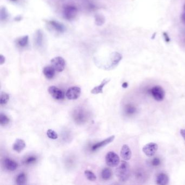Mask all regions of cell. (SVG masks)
Returning a JSON list of instances; mask_svg holds the SVG:
<instances>
[{
	"mask_svg": "<svg viewBox=\"0 0 185 185\" xmlns=\"http://www.w3.org/2000/svg\"><path fill=\"white\" fill-rule=\"evenodd\" d=\"M115 174L120 181L122 182L127 181L130 175V169L128 163L125 161H121L116 169Z\"/></svg>",
	"mask_w": 185,
	"mask_h": 185,
	"instance_id": "obj_1",
	"label": "cell"
},
{
	"mask_svg": "<svg viewBox=\"0 0 185 185\" xmlns=\"http://www.w3.org/2000/svg\"><path fill=\"white\" fill-rule=\"evenodd\" d=\"M78 9L73 5H66L64 7L62 14L65 19L72 20L77 15Z\"/></svg>",
	"mask_w": 185,
	"mask_h": 185,
	"instance_id": "obj_2",
	"label": "cell"
},
{
	"mask_svg": "<svg viewBox=\"0 0 185 185\" xmlns=\"http://www.w3.org/2000/svg\"><path fill=\"white\" fill-rule=\"evenodd\" d=\"M106 164L109 167H115L119 165L120 162V157L117 154L110 151L106 154Z\"/></svg>",
	"mask_w": 185,
	"mask_h": 185,
	"instance_id": "obj_3",
	"label": "cell"
},
{
	"mask_svg": "<svg viewBox=\"0 0 185 185\" xmlns=\"http://www.w3.org/2000/svg\"><path fill=\"white\" fill-rule=\"evenodd\" d=\"M52 66L58 72L64 71L65 67V61L61 56H56L51 60Z\"/></svg>",
	"mask_w": 185,
	"mask_h": 185,
	"instance_id": "obj_4",
	"label": "cell"
},
{
	"mask_svg": "<svg viewBox=\"0 0 185 185\" xmlns=\"http://www.w3.org/2000/svg\"><path fill=\"white\" fill-rule=\"evenodd\" d=\"M158 149V146L155 143H149L145 145L142 149L143 152L148 157H152L155 155Z\"/></svg>",
	"mask_w": 185,
	"mask_h": 185,
	"instance_id": "obj_5",
	"label": "cell"
},
{
	"mask_svg": "<svg viewBox=\"0 0 185 185\" xmlns=\"http://www.w3.org/2000/svg\"><path fill=\"white\" fill-rule=\"evenodd\" d=\"M151 93L154 99L157 101H163L165 96L164 88L160 86H155L151 89Z\"/></svg>",
	"mask_w": 185,
	"mask_h": 185,
	"instance_id": "obj_6",
	"label": "cell"
},
{
	"mask_svg": "<svg viewBox=\"0 0 185 185\" xmlns=\"http://www.w3.org/2000/svg\"><path fill=\"white\" fill-rule=\"evenodd\" d=\"M81 94V88L77 86L71 87L68 89L66 93V96L70 100H75L80 97Z\"/></svg>",
	"mask_w": 185,
	"mask_h": 185,
	"instance_id": "obj_7",
	"label": "cell"
},
{
	"mask_svg": "<svg viewBox=\"0 0 185 185\" xmlns=\"http://www.w3.org/2000/svg\"><path fill=\"white\" fill-rule=\"evenodd\" d=\"M48 92L53 98L56 100H61L64 98V92L56 86H50L48 88Z\"/></svg>",
	"mask_w": 185,
	"mask_h": 185,
	"instance_id": "obj_8",
	"label": "cell"
},
{
	"mask_svg": "<svg viewBox=\"0 0 185 185\" xmlns=\"http://www.w3.org/2000/svg\"><path fill=\"white\" fill-rule=\"evenodd\" d=\"M148 177L147 173L143 168H138L135 170L134 177L136 181L142 183L146 181Z\"/></svg>",
	"mask_w": 185,
	"mask_h": 185,
	"instance_id": "obj_9",
	"label": "cell"
},
{
	"mask_svg": "<svg viewBox=\"0 0 185 185\" xmlns=\"http://www.w3.org/2000/svg\"><path fill=\"white\" fill-rule=\"evenodd\" d=\"M47 23L48 25L50 26V27L55 30L56 32L62 33L65 32L66 30L65 26L63 24L57 21L50 20V21H48Z\"/></svg>",
	"mask_w": 185,
	"mask_h": 185,
	"instance_id": "obj_10",
	"label": "cell"
},
{
	"mask_svg": "<svg viewBox=\"0 0 185 185\" xmlns=\"http://www.w3.org/2000/svg\"><path fill=\"white\" fill-rule=\"evenodd\" d=\"M115 136L114 135L111 136L109 138H106V140L102 141L101 142H98L96 144L93 145L92 147V151H97V149L101 148L102 147H103L109 144L114 140Z\"/></svg>",
	"mask_w": 185,
	"mask_h": 185,
	"instance_id": "obj_11",
	"label": "cell"
},
{
	"mask_svg": "<svg viewBox=\"0 0 185 185\" xmlns=\"http://www.w3.org/2000/svg\"><path fill=\"white\" fill-rule=\"evenodd\" d=\"M122 59V56L119 52H114L111 54V64L109 67V69H112L116 66L119 64V62L121 61Z\"/></svg>",
	"mask_w": 185,
	"mask_h": 185,
	"instance_id": "obj_12",
	"label": "cell"
},
{
	"mask_svg": "<svg viewBox=\"0 0 185 185\" xmlns=\"http://www.w3.org/2000/svg\"><path fill=\"white\" fill-rule=\"evenodd\" d=\"M74 119L78 123H83L86 120V115L85 112L82 109H78L75 111L74 114Z\"/></svg>",
	"mask_w": 185,
	"mask_h": 185,
	"instance_id": "obj_13",
	"label": "cell"
},
{
	"mask_svg": "<svg viewBox=\"0 0 185 185\" xmlns=\"http://www.w3.org/2000/svg\"><path fill=\"white\" fill-rule=\"evenodd\" d=\"M4 166L7 170L14 171L18 167L17 162L9 158H7L4 160Z\"/></svg>",
	"mask_w": 185,
	"mask_h": 185,
	"instance_id": "obj_14",
	"label": "cell"
},
{
	"mask_svg": "<svg viewBox=\"0 0 185 185\" xmlns=\"http://www.w3.org/2000/svg\"><path fill=\"white\" fill-rule=\"evenodd\" d=\"M26 147L25 142L22 139H16L13 146V149L16 152L20 153L24 150Z\"/></svg>",
	"mask_w": 185,
	"mask_h": 185,
	"instance_id": "obj_15",
	"label": "cell"
},
{
	"mask_svg": "<svg viewBox=\"0 0 185 185\" xmlns=\"http://www.w3.org/2000/svg\"><path fill=\"white\" fill-rule=\"evenodd\" d=\"M110 79L106 78L102 81L101 84L99 85L98 86H96L94 88H93L92 90L91 91V93L94 94V95H97L99 93H102L103 92V88L104 87L106 86V85L108 84L109 82H110Z\"/></svg>",
	"mask_w": 185,
	"mask_h": 185,
	"instance_id": "obj_16",
	"label": "cell"
},
{
	"mask_svg": "<svg viewBox=\"0 0 185 185\" xmlns=\"http://www.w3.org/2000/svg\"><path fill=\"white\" fill-rule=\"evenodd\" d=\"M121 156L123 159L125 161H128L131 159V151L128 145H123L121 149Z\"/></svg>",
	"mask_w": 185,
	"mask_h": 185,
	"instance_id": "obj_17",
	"label": "cell"
},
{
	"mask_svg": "<svg viewBox=\"0 0 185 185\" xmlns=\"http://www.w3.org/2000/svg\"><path fill=\"white\" fill-rule=\"evenodd\" d=\"M55 69L51 66H47L43 68V73L48 79H52L55 75Z\"/></svg>",
	"mask_w": 185,
	"mask_h": 185,
	"instance_id": "obj_18",
	"label": "cell"
},
{
	"mask_svg": "<svg viewBox=\"0 0 185 185\" xmlns=\"http://www.w3.org/2000/svg\"><path fill=\"white\" fill-rule=\"evenodd\" d=\"M169 178L166 173H161L157 175L156 177V183L157 185H166L168 183Z\"/></svg>",
	"mask_w": 185,
	"mask_h": 185,
	"instance_id": "obj_19",
	"label": "cell"
},
{
	"mask_svg": "<svg viewBox=\"0 0 185 185\" xmlns=\"http://www.w3.org/2000/svg\"><path fill=\"white\" fill-rule=\"evenodd\" d=\"M43 33L41 30H38L35 36V43L38 47H41L43 45Z\"/></svg>",
	"mask_w": 185,
	"mask_h": 185,
	"instance_id": "obj_20",
	"label": "cell"
},
{
	"mask_svg": "<svg viewBox=\"0 0 185 185\" xmlns=\"http://www.w3.org/2000/svg\"><path fill=\"white\" fill-rule=\"evenodd\" d=\"M16 44L20 47H27L29 44V37L28 35H25L18 38L16 40Z\"/></svg>",
	"mask_w": 185,
	"mask_h": 185,
	"instance_id": "obj_21",
	"label": "cell"
},
{
	"mask_svg": "<svg viewBox=\"0 0 185 185\" xmlns=\"http://www.w3.org/2000/svg\"><path fill=\"white\" fill-rule=\"evenodd\" d=\"M162 164L161 158L159 157H153L148 161V165L152 168H157Z\"/></svg>",
	"mask_w": 185,
	"mask_h": 185,
	"instance_id": "obj_22",
	"label": "cell"
},
{
	"mask_svg": "<svg viewBox=\"0 0 185 185\" xmlns=\"http://www.w3.org/2000/svg\"><path fill=\"white\" fill-rule=\"evenodd\" d=\"M101 176L104 180H109L112 177V170L109 168H104L102 172Z\"/></svg>",
	"mask_w": 185,
	"mask_h": 185,
	"instance_id": "obj_23",
	"label": "cell"
},
{
	"mask_svg": "<svg viewBox=\"0 0 185 185\" xmlns=\"http://www.w3.org/2000/svg\"><path fill=\"white\" fill-rule=\"evenodd\" d=\"M136 111H137V109L136 108V106H135L133 104H128V105L125 106V112L128 115L132 116V115L136 114Z\"/></svg>",
	"mask_w": 185,
	"mask_h": 185,
	"instance_id": "obj_24",
	"label": "cell"
},
{
	"mask_svg": "<svg viewBox=\"0 0 185 185\" xmlns=\"http://www.w3.org/2000/svg\"><path fill=\"white\" fill-rule=\"evenodd\" d=\"M26 174L22 173H20L18 176H17L16 179V183L17 185H24L26 183Z\"/></svg>",
	"mask_w": 185,
	"mask_h": 185,
	"instance_id": "obj_25",
	"label": "cell"
},
{
	"mask_svg": "<svg viewBox=\"0 0 185 185\" xmlns=\"http://www.w3.org/2000/svg\"><path fill=\"white\" fill-rule=\"evenodd\" d=\"M9 100V95L7 93L2 92L0 97V103L1 105H4L8 103Z\"/></svg>",
	"mask_w": 185,
	"mask_h": 185,
	"instance_id": "obj_26",
	"label": "cell"
},
{
	"mask_svg": "<svg viewBox=\"0 0 185 185\" xmlns=\"http://www.w3.org/2000/svg\"><path fill=\"white\" fill-rule=\"evenodd\" d=\"M84 174H85V175L86 177V178L90 181H94L97 179L96 175L90 170H85V172H84Z\"/></svg>",
	"mask_w": 185,
	"mask_h": 185,
	"instance_id": "obj_27",
	"label": "cell"
},
{
	"mask_svg": "<svg viewBox=\"0 0 185 185\" xmlns=\"http://www.w3.org/2000/svg\"><path fill=\"white\" fill-rule=\"evenodd\" d=\"M10 122V119L3 114H0V124L2 126L8 124Z\"/></svg>",
	"mask_w": 185,
	"mask_h": 185,
	"instance_id": "obj_28",
	"label": "cell"
},
{
	"mask_svg": "<svg viewBox=\"0 0 185 185\" xmlns=\"http://www.w3.org/2000/svg\"><path fill=\"white\" fill-rule=\"evenodd\" d=\"M95 23L97 26H102L105 23V18L101 15H96L95 16Z\"/></svg>",
	"mask_w": 185,
	"mask_h": 185,
	"instance_id": "obj_29",
	"label": "cell"
},
{
	"mask_svg": "<svg viewBox=\"0 0 185 185\" xmlns=\"http://www.w3.org/2000/svg\"><path fill=\"white\" fill-rule=\"evenodd\" d=\"M0 16H1V20L4 21L8 19L9 16L8 11L4 7H3L1 9V12H0Z\"/></svg>",
	"mask_w": 185,
	"mask_h": 185,
	"instance_id": "obj_30",
	"label": "cell"
},
{
	"mask_svg": "<svg viewBox=\"0 0 185 185\" xmlns=\"http://www.w3.org/2000/svg\"><path fill=\"white\" fill-rule=\"evenodd\" d=\"M47 135L48 138L52 140H56L58 138V135L56 132L52 129L48 130L47 131Z\"/></svg>",
	"mask_w": 185,
	"mask_h": 185,
	"instance_id": "obj_31",
	"label": "cell"
},
{
	"mask_svg": "<svg viewBox=\"0 0 185 185\" xmlns=\"http://www.w3.org/2000/svg\"><path fill=\"white\" fill-rule=\"evenodd\" d=\"M36 160H37L36 157L34 156H30L26 160L25 163L26 164H33V163H34L36 161Z\"/></svg>",
	"mask_w": 185,
	"mask_h": 185,
	"instance_id": "obj_32",
	"label": "cell"
},
{
	"mask_svg": "<svg viewBox=\"0 0 185 185\" xmlns=\"http://www.w3.org/2000/svg\"><path fill=\"white\" fill-rule=\"evenodd\" d=\"M164 37L165 38V40H166V42H169V41H170V38H169V37L168 36V34H167V33H164Z\"/></svg>",
	"mask_w": 185,
	"mask_h": 185,
	"instance_id": "obj_33",
	"label": "cell"
},
{
	"mask_svg": "<svg viewBox=\"0 0 185 185\" xmlns=\"http://www.w3.org/2000/svg\"><path fill=\"white\" fill-rule=\"evenodd\" d=\"M182 20L185 23V5L183 6V12L182 14Z\"/></svg>",
	"mask_w": 185,
	"mask_h": 185,
	"instance_id": "obj_34",
	"label": "cell"
},
{
	"mask_svg": "<svg viewBox=\"0 0 185 185\" xmlns=\"http://www.w3.org/2000/svg\"><path fill=\"white\" fill-rule=\"evenodd\" d=\"M5 62V58L4 56H3L2 55H1L0 56V63L1 65H2Z\"/></svg>",
	"mask_w": 185,
	"mask_h": 185,
	"instance_id": "obj_35",
	"label": "cell"
},
{
	"mask_svg": "<svg viewBox=\"0 0 185 185\" xmlns=\"http://www.w3.org/2000/svg\"><path fill=\"white\" fill-rule=\"evenodd\" d=\"M180 133L181 135L183 137V139L185 140V129H181L180 130Z\"/></svg>",
	"mask_w": 185,
	"mask_h": 185,
	"instance_id": "obj_36",
	"label": "cell"
},
{
	"mask_svg": "<svg viewBox=\"0 0 185 185\" xmlns=\"http://www.w3.org/2000/svg\"><path fill=\"white\" fill-rule=\"evenodd\" d=\"M22 20V17L21 16H16V17H15V20L16 21H21Z\"/></svg>",
	"mask_w": 185,
	"mask_h": 185,
	"instance_id": "obj_37",
	"label": "cell"
},
{
	"mask_svg": "<svg viewBox=\"0 0 185 185\" xmlns=\"http://www.w3.org/2000/svg\"><path fill=\"white\" fill-rule=\"evenodd\" d=\"M128 86V84L127 83V82H124L123 84H122V87L123 88H127Z\"/></svg>",
	"mask_w": 185,
	"mask_h": 185,
	"instance_id": "obj_38",
	"label": "cell"
},
{
	"mask_svg": "<svg viewBox=\"0 0 185 185\" xmlns=\"http://www.w3.org/2000/svg\"><path fill=\"white\" fill-rule=\"evenodd\" d=\"M10 1H11V2H17V1H19V0H10Z\"/></svg>",
	"mask_w": 185,
	"mask_h": 185,
	"instance_id": "obj_39",
	"label": "cell"
}]
</instances>
